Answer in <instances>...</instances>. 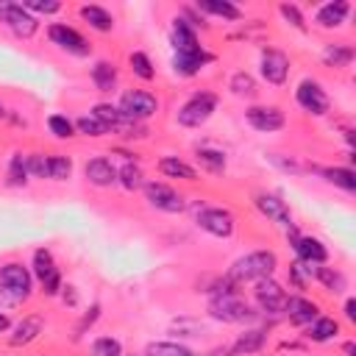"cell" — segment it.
Wrapping results in <instances>:
<instances>
[{"label": "cell", "instance_id": "6da1fadb", "mask_svg": "<svg viewBox=\"0 0 356 356\" xmlns=\"http://www.w3.org/2000/svg\"><path fill=\"white\" fill-rule=\"evenodd\" d=\"M275 270H278V253L270 250V248H259V250H250V253L239 256L225 275L234 284H248V281L253 284V281L275 275Z\"/></svg>", "mask_w": 356, "mask_h": 356}, {"label": "cell", "instance_id": "7a4b0ae2", "mask_svg": "<svg viewBox=\"0 0 356 356\" xmlns=\"http://www.w3.org/2000/svg\"><path fill=\"white\" fill-rule=\"evenodd\" d=\"M33 295V275L31 267L8 259L0 264V300L6 306H19Z\"/></svg>", "mask_w": 356, "mask_h": 356}, {"label": "cell", "instance_id": "3957f363", "mask_svg": "<svg viewBox=\"0 0 356 356\" xmlns=\"http://www.w3.org/2000/svg\"><path fill=\"white\" fill-rule=\"evenodd\" d=\"M220 106V95L211 89H195L175 111V122L181 128H203Z\"/></svg>", "mask_w": 356, "mask_h": 356}, {"label": "cell", "instance_id": "277c9868", "mask_svg": "<svg viewBox=\"0 0 356 356\" xmlns=\"http://www.w3.org/2000/svg\"><path fill=\"white\" fill-rule=\"evenodd\" d=\"M206 314L217 323H253L259 317V312L239 295V292H222V295H211L206 303Z\"/></svg>", "mask_w": 356, "mask_h": 356}, {"label": "cell", "instance_id": "5b68a950", "mask_svg": "<svg viewBox=\"0 0 356 356\" xmlns=\"http://www.w3.org/2000/svg\"><path fill=\"white\" fill-rule=\"evenodd\" d=\"M159 97L150 92V89H122L120 92V100H117V108L125 120H134V122H147L150 117L159 114Z\"/></svg>", "mask_w": 356, "mask_h": 356}, {"label": "cell", "instance_id": "8992f818", "mask_svg": "<svg viewBox=\"0 0 356 356\" xmlns=\"http://www.w3.org/2000/svg\"><path fill=\"white\" fill-rule=\"evenodd\" d=\"M28 267H31L33 281H39L42 295L56 298V295L61 292L64 281H61L58 264H56V259H53V253H50L47 248H36V250H33V256H31V264H28Z\"/></svg>", "mask_w": 356, "mask_h": 356}, {"label": "cell", "instance_id": "52a82bcc", "mask_svg": "<svg viewBox=\"0 0 356 356\" xmlns=\"http://www.w3.org/2000/svg\"><path fill=\"white\" fill-rule=\"evenodd\" d=\"M295 103L309 117H325L331 111V97H328L325 86L317 78L298 81V86H295Z\"/></svg>", "mask_w": 356, "mask_h": 356}, {"label": "cell", "instance_id": "ba28073f", "mask_svg": "<svg viewBox=\"0 0 356 356\" xmlns=\"http://www.w3.org/2000/svg\"><path fill=\"white\" fill-rule=\"evenodd\" d=\"M47 39H50V44H56L67 56H75V58L92 56V42L78 28H72L67 22H50L47 25Z\"/></svg>", "mask_w": 356, "mask_h": 356}, {"label": "cell", "instance_id": "9c48e42d", "mask_svg": "<svg viewBox=\"0 0 356 356\" xmlns=\"http://www.w3.org/2000/svg\"><path fill=\"white\" fill-rule=\"evenodd\" d=\"M286 298H289V292L273 275L270 278H261V281H253V303H256V312L259 314L281 317L284 314V306H286Z\"/></svg>", "mask_w": 356, "mask_h": 356}, {"label": "cell", "instance_id": "30bf717a", "mask_svg": "<svg viewBox=\"0 0 356 356\" xmlns=\"http://www.w3.org/2000/svg\"><path fill=\"white\" fill-rule=\"evenodd\" d=\"M0 22L17 36V39H33L39 31V19L17 0H0Z\"/></svg>", "mask_w": 356, "mask_h": 356}, {"label": "cell", "instance_id": "8fae6325", "mask_svg": "<svg viewBox=\"0 0 356 356\" xmlns=\"http://www.w3.org/2000/svg\"><path fill=\"white\" fill-rule=\"evenodd\" d=\"M195 225L214 239H231L236 231V217L222 206H200L195 214Z\"/></svg>", "mask_w": 356, "mask_h": 356}, {"label": "cell", "instance_id": "7c38bea8", "mask_svg": "<svg viewBox=\"0 0 356 356\" xmlns=\"http://www.w3.org/2000/svg\"><path fill=\"white\" fill-rule=\"evenodd\" d=\"M142 192H145L147 206L156 209V211H164V214H181V211L186 209V197H184L175 186H170L167 181H145Z\"/></svg>", "mask_w": 356, "mask_h": 356}, {"label": "cell", "instance_id": "4fadbf2b", "mask_svg": "<svg viewBox=\"0 0 356 356\" xmlns=\"http://www.w3.org/2000/svg\"><path fill=\"white\" fill-rule=\"evenodd\" d=\"M289 70H292V58L281 47H261V53H259V75L270 86H284L289 81Z\"/></svg>", "mask_w": 356, "mask_h": 356}, {"label": "cell", "instance_id": "5bb4252c", "mask_svg": "<svg viewBox=\"0 0 356 356\" xmlns=\"http://www.w3.org/2000/svg\"><path fill=\"white\" fill-rule=\"evenodd\" d=\"M245 122L259 134H275L286 128V114L275 103H253L245 108Z\"/></svg>", "mask_w": 356, "mask_h": 356}, {"label": "cell", "instance_id": "9a60e30c", "mask_svg": "<svg viewBox=\"0 0 356 356\" xmlns=\"http://www.w3.org/2000/svg\"><path fill=\"white\" fill-rule=\"evenodd\" d=\"M286 236H289V245L298 256V261H306V264H325L328 261V248L320 236H312V234H298L295 225L286 228Z\"/></svg>", "mask_w": 356, "mask_h": 356}, {"label": "cell", "instance_id": "2e32d148", "mask_svg": "<svg viewBox=\"0 0 356 356\" xmlns=\"http://www.w3.org/2000/svg\"><path fill=\"white\" fill-rule=\"evenodd\" d=\"M253 206H256V211H259L261 217H267L270 222H275V225H281V228H292V225H295L286 200H281L275 192H267V189L253 192Z\"/></svg>", "mask_w": 356, "mask_h": 356}, {"label": "cell", "instance_id": "e0dca14e", "mask_svg": "<svg viewBox=\"0 0 356 356\" xmlns=\"http://www.w3.org/2000/svg\"><path fill=\"white\" fill-rule=\"evenodd\" d=\"M348 17H350V3H348V0H325V3H320V6L314 8V14H312L314 25L323 28V31H337V28H342V25L348 22Z\"/></svg>", "mask_w": 356, "mask_h": 356}, {"label": "cell", "instance_id": "ac0fdd59", "mask_svg": "<svg viewBox=\"0 0 356 356\" xmlns=\"http://www.w3.org/2000/svg\"><path fill=\"white\" fill-rule=\"evenodd\" d=\"M214 61H217V56L209 47H200L197 53H181V56L172 53V72L178 78H195V75H200Z\"/></svg>", "mask_w": 356, "mask_h": 356}, {"label": "cell", "instance_id": "d6986e66", "mask_svg": "<svg viewBox=\"0 0 356 356\" xmlns=\"http://www.w3.org/2000/svg\"><path fill=\"white\" fill-rule=\"evenodd\" d=\"M170 44H172V53H197L203 44H200V36H197V31L181 17V14H175L172 17V25H170Z\"/></svg>", "mask_w": 356, "mask_h": 356}, {"label": "cell", "instance_id": "ffe728a7", "mask_svg": "<svg viewBox=\"0 0 356 356\" xmlns=\"http://www.w3.org/2000/svg\"><path fill=\"white\" fill-rule=\"evenodd\" d=\"M284 317H286L292 325L306 328L314 317H320V306H317V300H312V298H306V295L295 292V295H289V298H286Z\"/></svg>", "mask_w": 356, "mask_h": 356}, {"label": "cell", "instance_id": "44dd1931", "mask_svg": "<svg viewBox=\"0 0 356 356\" xmlns=\"http://www.w3.org/2000/svg\"><path fill=\"white\" fill-rule=\"evenodd\" d=\"M83 178L95 189H111V186H117V167L111 164V159L95 156L83 164Z\"/></svg>", "mask_w": 356, "mask_h": 356}, {"label": "cell", "instance_id": "7402d4cb", "mask_svg": "<svg viewBox=\"0 0 356 356\" xmlns=\"http://www.w3.org/2000/svg\"><path fill=\"white\" fill-rule=\"evenodd\" d=\"M42 334H44V317L33 312V314H25L19 323H14V325H11L8 345H11V348H25V345L36 342Z\"/></svg>", "mask_w": 356, "mask_h": 356}, {"label": "cell", "instance_id": "603a6c76", "mask_svg": "<svg viewBox=\"0 0 356 356\" xmlns=\"http://www.w3.org/2000/svg\"><path fill=\"white\" fill-rule=\"evenodd\" d=\"M89 81L103 95L117 92V86H120V67L111 58H95L92 67H89Z\"/></svg>", "mask_w": 356, "mask_h": 356}, {"label": "cell", "instance_id": "cb8c5ba5", "mask_svg": "<svg viewBox=\"0 0 356 356\" xmlns=\"http://www.w3.org/2000/svg\"><path fill=\"white\" fill-rule=\"evenodd\" d=\"M78 17L97 33H111L114 31V14L106 8V6H97V3H83L78 6Z\"/></svg>", "mask_w": 356, "mask_h": 356}, {"label": "cell", "instance_id": "d4e9b609", "mask_svg": "<svg viewBox=\"0 0 356 356\" xmlns=\"http://www.w3.org/2000/svg\"><path fill=\"white\" fill-rule=\"evenodd\" d=\"M195 8L203 17H220L222 22H239L245 17V11L234 0H197Z\"/></svg>", "mask_w": 356, "mask_h": 356}, {"label": "cell", "instance_id": "484cf974", "mask_svg": "<svg viewBox=\"0 0 356 356\" xmlns=\"http://www.w3.org/2000/svg\"><path fill=\"white\" fill-rule=\"evenodd\" d=\"M156 170L164 175V178H175V181H197L200 178V172L189 164V161H184L181 156H161L159 161H156Z\"/></svg>", "mask_w": 356, "mask_h": 356}, {"label": "cell", "instance_id": "4316f807", "mask_svg": "<svg viewBox=\"0 0 356 356\" xmlns=\"http://www.w3.org/2000/svg\"><path fill=\"white\" fill-rule=\"evenodd\" d=\"M353 56H356V50H353V44H348V42H328V44H323V53H320L323 64L331 67V70H345V67H350V64H353Z\"/></svg>", "mask_w": 356, "mask_h": 356}, {"label": "cell", "instance_id": "83f0119b", "mask_svg": "<svg viewBox=\"0 0 356 356\" xmlns=\"http://www.w3.org/2000/svg\"><path fill=\"white\" fill-rule=\"evenodd\" d=\"M337 334H339V320L320 314V317H314V320L306 325V334H303V337H306L309 342H314V345H325V342L337 339Z\"/></svg>", "mask_w": 356, "mask_h": 356}, {"label": "cell", "instance_id": "f1b7e54d", "mask_svg": "<svg viewBox=\"0 0 356 356\" xmlns=\"http://www.w3.org/2000/svg\"><path fill=\"white\" fill-rule=\"evenodd\" d=\"M267 342V328H248L245 334L236 337V342L231 348H225V356H245V353H256L261 350Z\"/></svg>", "mask_w": 356, "mask_h": 356}, {"label": "cell", "instance_id": "f546056e", "mask_svg": "<svg viewBox=\"0 0 356 356\" xmlns=\"http://www.w3.org/2000/svg\"><path fill=\"white\" fill-rule=\"evenodd\" d=\"M195 161H197V167H200L203 172H211V175H222L225 167H228V156H225V150L211 147V145L197 147V150H195Z\"/></svg>", "mask_w": 356, "mask_h": 356}, {"label": "cell", "instance_id": "4dcf8cb0", "mask_svg": "<svg viewBox=\"0 0 356 356\" xmlns=\"http://www.w3.org/2000/svg\"><path fill=\"white\" fill-rule=\"evenodd\" d=\"M314 170L320 172V178L325 184H331V186H337L342 192H356V172H353V167L334 164V167H314Z\"/></svg>", "mask_w": 356, "mask_h": 356}, {"label": "cell", "instance_id": "1f68e13d", "mask_svg": "<svg viewBox=\"0 0 356 356\" xmlns=\"http://www.w3.org/2000/svg\"><path fill=\"white\" fill-rule=\"evenodd\" d=\"M314 281H317L328 295H342V292L348 289V278H345V273H342L339 267H325V264H320V267L314 270Z\"/></svg>", "mask_w": 356, "mask_h": 356}, {"label": "cell", "instance_id": "d6a6232c", "mask_svg": "<svg viewBox=\"0 0 356 356\" xmlns=\"http://www.w3.org/2000/svg\"><path fill=\"white\" fill-rule=\"evenodd\" d=\"M228 92L234 97H242V100H253L259 95V81L248 72V70H236L231 78H228Z\"/></svg>", "mask_w": 356, "mask_h": 356}, {"label": "cell", "instance_id": "836d02e7", "mask_svg": "<svg viewBox=\"0 0 356 356\" xmlns=\"http://www.w3.org/2000/svg\"><path fill=\"white\" fill-rule=\"evenodd\" d=\"M31 172H28V153L17 150L8 159V170H6V186H28Z\"/></svg>", "mask_w": 356, "mask_h": 356}, {"label": "cell", "instance_id": "e575fe53", "mask_svg": "<svg viewBox=\"0 0 356 356\" xmlns=\"http://www.w3.org/2000/svg\"><path fill=\"white\" fill-rule=\"evenodd\" d=\"M128 70H131L134 78H139L145 83H150L156 78V64L145 50H131L128 53Z\"/></svg>", "mask_w": 356, "mask_h": 356}, {"label": "cell", "instance_id": "d590c367", "mask_svg": "<svg viewBox=\"0 0 356 356\" xmlns=\"http://www.w3.org/2000/svg\"><path fill=\"white\" fill-rule=\"evenodd\" d=\"M145 170H142V164L139 161H125L120 170H117V184L125 189V192H136V189H142L145 186Z\"/></svg>", "mask_w": 356, "mask_h": 356}, {"label": "cell", "instance_id": "8d00e7d4", "mask_svg": "<svg viewBox=\"0 0 356 356\" xmlns=\"http://www.w3.org/2000/svg\"><path fill=\"white\" fill-rule=\"evenodd\" d=\"M142 356H195L192 348H186L184 342H172V339H153L145 345V353Z\"/></svg>", "mask_w": 356, "mask_h": 356}, {"label": "cell", "instance_id": "74e56055", "mask_svg": "<svg viewBox=\"0 0 356 356\" xmlns=\"http://www.w3.org/2000/svg\"><path fill=\"white\" fill-rule=\"evenodd\" d=\"M47 181H70L72 178V159L64 153H47Z\"/></svg>", "mask_w": 356, "mask_h": 356}, {"label": "cell", "instance_id": "f35d334b", "mask_svg": "<svg viewBox=\"0 0 356 356\" xmlns=\"http://www.w3.org/2000/svg\"><path fill=\"white\" fill-rule=\"evenodd\" d=\"M278 14H281V19H284L289 28H295V31H300V33H309V19H306V14L300 11L298 3H278Z\"/></svg>", "mask_w": 356, "mask_h": 356}, {"label": "cell", "instance_id": "ab89813d", "mask_svg": "<svg viewBox=\"0 0 356 356\" xmlns=\"http://www.w3.org/2000/svg\"><path fill=\"white\" fill-rule=\"evenodd\" d=\"M72 122H75V134L89 136V139H100V136L111 134L108 125H103V122H100L97 117H92V114H81V117H75Z\"/></svg>", "mask_w": 356, "mask_h": 356}, {"label": "cell", "instance_id": "60d3db41", "mask_svg": "<svg viewBox=\"0 0 356 356\" xmlns=\"http://www.w3.org/2000/svg\"><path fill=\"white\" fill-rule=\"evenodd\" d=\"M89 114H92V117H97L103 125H108V131H111V128H117V125L125 120V117L120 114L117 103H106V100H103V103H95V106L89 108Z\"/></svg>", "mask_w": 356, "mask_h": 356}, {"label": "cell", "instance_id": "b9f144b4", "mask_svg": "<svg viewBox=\"0 0 356 356\" xmlns=\"http://www.w3.org/2000/svg\"><path fill=\"white\" fill-rule=\"evenodd\" d=\"M114 136H120L122 142H134V139H147L150 128L145 122H134V120H122L117 128H111Z\"/></svg>", "mask_w": 356, "mask_h": 356}, {"label": "cell", "instance_id": "7bdbcfd3", "mask_svg": "<svg viewBox=\"0 0 356 356\" xmlns=\"http://www.w3.org/2000/svg\"><path fill=\"white\" fill-rule=\"evenodd\" d=\"M47 131H50L56 139L64 142V139H72V136H75V122H72L67 114H58V111H56V114L47 117Z\"/></svg>", "mask_w": 356, "mask_h": 356}, {"label": "cell", "instance_id": "ee69618b", "mask_svg": "<svg viewBox=\"0 0 356 356\" xmlns=\"http://www.w3.org/2000/svg\"><path fill=\"white\" fill-rule=\"evenodd\" d=\"M92 356H122V342L117 337H97L89 348Z\"/></svg>", "mask_w": 356, "mask_h": 356}, {"label": "cell", "instance_id": "f6af8a7d", "mask_svg": "<svg viewBox=\"0 0 356 356\" xmlns=\"http://www.w3.org/2000/svg\"><path fill=\"white\" fill-rule=\"evenodd\" d=\"M22 6L39 19V14H44V17H53V14H58L64 6L58 3V0H22Z\"/></svg>", "mask_w": 356, "mask_h": 356}, {"label": "cell", "instance_id": "bcb514c9", "mask_svg": "<svg viewBox=\"0 0 356 356\" xmlns=\"http://www.w3.org/2000/svg\"><path fill=\"white\" fill-rule=\"evenodd\" d=\"M28 172L31 178H47L50 170H47V153H28Z\"/></svg>", "mask_w": 356, "mask_h": 356}, {"label": "cell", "instance_id": "7dc6e473", "mask_svg": "<svg viewBox=\"0 0 356 356\" xmlns=\"http://www.w3.org/2000/svg\"><path fill=\"white\" fill-rule=\"evenodd\" d=\"M97 317H100V303H92V306L81 314V323L75 325V334H72V337H75V339H81V337L86 334V328H92V325L97 323Z\"/></svg>", "mask_w": 356, "mask_h": 356}, {"label": "cell", "instance_id": "c3c4849f", "mask_svg": "<svg viewBox=\"0 0 356 356\" xmlns=\"http://www.w3.org/2000/svg\"><path fill=\"white\" fill-rule=\"evenodd\" d=\"M58 295H61V300H64L67 306H78V292H75V286H72V284H64Z\"/></svg>", "mask_w": 356, "mask_h": 356}, {"label": "cell", "instance_id": "681fc988", "mask_svg": "<svg viewBox=\"0 0 356 356\" xmlns=\"http://www.w3.org/2000/svg\"><path fill=\"white\" fill-rule=\"evenodd\" d=\"M348 323H356V298H345V309H342Z\"/></svg>", "mask_w": 356, "mask_h": 356}, {"label": "cell", "instance_id": "f907efd6", "mask_svg": "<svg viewBox=\"0 0 356 356\" xmlns=\"http://www.w3.org/2000/svg\"><path fill=\"white\" fill-rule=\"evenodd\" d=\"M11 325H14V323H11V317H8V312H3V309H0V334H6V331H11Z\"/></svg>", "mask_w": 356, "mask_h": 356}, {"label": "cell", "instance_id": "816d5d0a", "mask_svg": "<svg viewBox=\"0 0 356 356\" xmlns=\"http://www.w3.org/2000/svg\"><path fill=\"white\" fill-rule=\"evenodd\" d=\"M342 353H345V356H356V342H353V339L342 342Z\"/></svg>", "mask_w": 356, "mask_h": 356}, {"label": "cell", "instance_id": "f5cc1de1", "mask_svg": "<svg viewBox=\"0 0 356 356\" xmlns=\"http://www.w3.org/2000/svg\"><path fill=\"white\" fill-rule=\"evenodd\" d=\"M6 117H8V108H6V103L0 100V120H6Z\"/></svg>", "mask_w": 356, "mask_h": 356}, {"label": "cell", "instance_id": "db71d44e", "mask_svg": "<svg viewBox=\"0 0 356 356\" xmlns=\"http://www.w3.org/2000/svg\"><path fill=\"white\" fill-rule=\"evenodd\" d=\"M122 356H125V353H122ZM131 356H139V353H131Z\"/></svg>", "mask_w": 356, "mask_h": 356}]
</instances>
